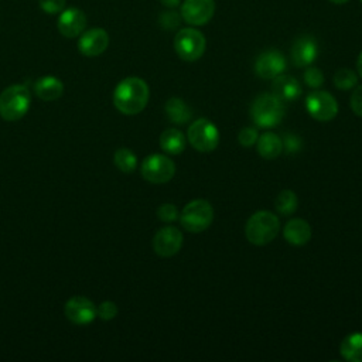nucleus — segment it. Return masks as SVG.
<instances>
[{"instance_id": "obj_19", "label": "nucleus", "mask_w": 362, "mask_h": 362, "mask_svg": "<svg viewBox=\"0 0 362 362\" xmlns=\"http://www.w3.org/2000/svg\"><path fill=\"white\" fill-rule=\"evenodd\" d=\"M34 92L40 99L45 102H52L62 96L64 83L57 76L45 75L34 82Z\"/></svg>"}, {"instance_id": "obj_22", "label": "nucleus", "mask_w": 362, "mask_h": 362, "mask_svg": "<svg viewBox=\"0 0 362 362\" xmlns=\"http://www.w3.org/2000/svg\"><path fill=\"white\" fill-rule=\"evenodd\" d=\"M187 137L178 129H165L160 136V147L168 154H181L185 150Z\"/></svg>"}, {"instance_id": "obj_29", "label": "nucleus", "mask_w": 362, "mask_h": 362, "mask_svg": "<svg viewBox=\"0 0 362 362\" xmlns=\"http://www.w3.org/2000/svg\"><path fill=\"white\" fill-rule=\"evenodd\" d=\"M117 315V305L113 301H103L96 307V317L103 321H110Z\"/></svg>"}, {"instance_id": "obj_33", "label": "nucleus", "mask_w": 362, "mask_h": 362, "mask_svg": "<svg viewBox=\"0 0 362 362\" xmlns=\"http://www.w3.org/2000/svg\"><path fill=\"white\" fill-rule=\"evenodd\" d=\"M40 8L47 14H57L65 8V0H38Z\"/></svg>"}, {"instance_id": "obj_16", "label": "nucleus", "mask_w": 362, "mask_h": 362, "mask_svg": "<svg viewBox=\"0 0 362 362\" xmlns=\"http://www.w3.org/2000/svg\"><path fill=\"white\" fill-rule=\"evenodd\" d=\"M291 62L298 68L310 66L317 55H318V45L313 35H300L296 38L291 47Z\"/></svg>"}, {"instance_id": "obj_18", "label": "nucleus", "mask_w": 362, "mask_h": 362, "mask_svg": "<svg viewBox=\"0 0 362 362\" xmlns=\"http://www.w3.org/2000/svg\"><path fill=\"white\" fill-rule=\"evenodd\" d=\"M272 89H273L272 93H274L283 102L296 100L301 95V85L291 75H279L273 78Z\"/></svg>"}, {"instance_id": "obj_9", "label": "nucleus", "mask_w": 362, "mask_h": 362, "mask_svg": "<svg viewBox=\"0 0 362 362\" xmlns=\"http://www.w3.org/2000/svg\"><path fill=\"white\" fill-rule=\"evenodd\" d=\"M305 107L311 117L320 122H329L338 113L337 99L327 90H313L307 95Z\"/></svg>"}, {"instance_id": "obj_3", "label": "nucleus", "mask_w": 362, "mask_h": 362, "mask_svg": "<svg viewBox=\"0 0 362 362\" xmlns=\"http://www.w3.org/2000/svg\"><path fill=\"white\" fill-rule=\"evenodd\" d=\"M250 117L259 127L272 129L283 120L284 103L274 93H262L250 106Z\"/></svg>"}, {"instance_id": "obj_4", "label": "nucleus", "mask_w": 362, "mask_h": 362, "mask_svg": "<svg viewBox=\"0 0 362 362\" xmlns=\"http://www.w3.org/2000/svg\"><path fill=\"white\" fill-rule=\"evenodd\" d=\"M31 105V95L25 85H10L0 93V116L16 122L25 116Z\"/></svg>"}, {"instance_id": "obj_31", "label": "nucleus", "mask_w": 362, "mask_h": 362, "mask_svg": "<svg viewBox=\"0 0 362 362\" xmlns=\"http://www.w3.org/2000/svg\"><path fill=\"white\" fill-rule=\"evenodd\" d=\"M257 139H259L257 130L255 127H250V126L243 127L238 134V141L243 147H252L257 141Z\"/></svg>"}, {"instance_id": "obj_38", "label": "nucleus", "mask_w": 362, "mask_h": 362, "mask_svg": "<svg viewBox=\"0 0 362 362\" xmlns=\"http://www.w3.org/2000/svg\"><path fill=\"white\" fill-rule=\"evenodd\" d=\"M361 1H362V0H361Z\"/></svg>"}, {"instance_id": "obj_13", "label": "nucleus", "mask_w": 362, "mask_h": 362, "mask_svg": "<svg viewBox=\"0 0 362 362\" xmlns=\"http://www.w3.org/2000/svg\"><path fill=\"white\" fill-rule=\"evenodd\" d=\"M64 313H65V317L71 322L78 324V325L89 324L96 318L95 304L83 296H75V297L69 298L65 303Z\"/></svg>"}, {"instance_id": "obj_24", "label": "nucleus", "mask_w": 362, "mask_h": 362, "mask_svg": "<svg viewBox=\"0 0 362 362\" xmlns=\"http://www.w3.org/2000/svg\"><path fill=\"white\" fill-rule=\"evenodd\" d=\"M113 163L122 173L130 174L137 167V157L132 150L126 147H120L113 154Z\"/></svg>"}, {"instance_id": "obj_26", "label": "nucleus", "mask_w": 362, "mask_h": 362, "mask_svg": "<svg viewBox=\"0 0 362 362\" xmlns=\"http://www.w3.org/2000/svg\"><path fill=\"white\" fill-rule=\"evenodd\" d=\"M335 88H338L339 90H349L354 89L358 83V75L355 71L348 69V68H339L335 74H334V79H332Z\"/></svg>"}, {"instance_id": "obj_25", "label": "nucleus", "mask_w": 362, "mask_h": 362, "mask_svg": "<svg viewBox=\"0 0 362 362\" xmlns=\"http://www.w3.org/2000/svg\"><path fill=\"white\" fill-rule=\"evenodd\" d=\"M274 205L280 215L287 216V215H291L296 212V209L298 206V199H297V195L291 189H283L277 195Z\"/></svg>"}, {"instance_id": "obj_37", "label": "nucleus", "mask_w": 362, "mask_h": 362, "mask_svg": "<svg viewBox=\"0 0 362 362\" xmlns=\"http://www.w3.org/2000/svg\"><path fill=\"white\" fill-rule=\"evenodd\" d=\"M331 3H334V4H344V3H346V1H349V0H329Z\"/></svg>"}, {"instance_id": "obj_21", "label": "nucleus", "mask_w": 362, "mask_h": 362, "mask_svg": "<svg viewBox=\"0 0 362 362\" xmlns=\"http://www.w3.org/2000/svg\"><path fill=\"white\" fill-rule=\"evenodd\" d=\"M165 115L171 123L185 124L192 117L191 107L181 98H170L164 106Z\"/></svg>"}, {"instance_id": "obj_32", "label": "nucleus", "mask_w": 362, "mask_h": 362, "mask_svg": "<svg viewBox=\"0 0 362 362\" xmlns=\"http://www.w3.org/2000/svg\"><path fill=\"white\" fill-rule=\"evenodd\" d=\"M157 216L163 222H173L178 219L180 212L174 204H163L157 209Z\"/></svg>"}, {"instance_id": "obj_20", "label": "nucleus", "mask_w": 362, "mask_h": 362, "mask_svg": "<svg viewBox=\"0 0 362 362\" xmlns=\"http://www.w3.org/2000/svg\"><path fill=\"white\" fill-rule=\"evenodd\" d=\"M256 146H257L259 154L266 160H274L283 151L281 139L272 132H266V133L260 134L256 141Z\"/></svg>"}, {"instance_id": "obj_23", "label": "nucleus", "mask_w": 362, "mask_h": 362, "mask_svg": "<svg viewBox=\"0 0 362 362\" xmlns=\"http://www.w3.org/2000/svg\"><path fill=\"white\" fill-rule=\"evenodd\" d=\"M339 352L348 362H362V332L346 335L341 342Z\"/></svg>"}, {"instance_id": "obj_10", "label": "nucleus", "mask_w": 362, "mask_h": 362, "mask_svg": "<svg viewBox=\"0 0 362 362\" xmlns=\"http://www.w3.org/2000/svg\"><path fill=\"white\" fill-rule=\"evenodd\" d=\"M215 13L214 0H184L181 4V17L189 25L206 24Z\"/></svg>"}, {"instance_id": "obj_15", "label": "nucleus", "mask_w": 362, "mask_h": 362, "mask_svg": "<svg viewBox=\"0 0 362 362\" xmlns=\"http://www.w3.org/2000/svg\"><path fill=\"white\" fill-rule=\"evenodd\" d=\"M107 45L109 34L99 27L85 30L78 40V49L85 57H98L106 51Z\"/></svg>"}, {"instance_id": "obj_28", "label": "nucleus", "mask_w": 362, "mask_h": 362, "mask_svg": "<svg viewBox=\"0 0 362 362\" xmlns=\"http://www.w3.org/2000/svg\"><path fill=\"white\" fill-rule=\"evenodd\" d=\"M304 82L310 86V88H314V89H318L322 83H324V74L320 68L317 66H307V69L304 71Z\"/></svg>"}, {"instance_id": "obj_36", "label": "nucleus", "mask_w": 362, "mask_h": 362, "mask_svg": "<svg viewBox=\"0 0 362 362\" xmlns=\"http://www.w3.org/2000/svg\"><path fill=\"white\" fill-rule=\"evenodd\" d=\"M356 69H358L359 76L362 78V51H361V54H359V57H358V61H356Z\"/></svg>"}, {"instance_id": "obj_11", "label": "nucleus", "mask_w": 362, "mask_h": 362, "mask_svg": "<svg viewBox=\"0 0 362 362\" xmlns=\"http://www.w3.org/2000/svg\"><path fill=\"white\" fill-rule=\"evenodd\" d=\"M182 233L175 226H164L157 230L153 238V249L160 257H171L177 255L182 246Z\"/></svg>"}, {"instance_id": "obj_6", "label": "nucleus", "mask_w": 362, "mask_h": 362, "mask_svg": "<svg viewBox=\"0 0 362 362\" xmlns=\"http://www.w3.org/2000/svg\"><path fill=\"white\" fill-rule=\"evenodd\" d=\"M206 47V40L204 34L192 27L181 28L174 37V49L177 55L187 62H194L199 59Z\"/></svg>"}, {"instance_id": "obj_34", "label": "nucleus", "mask_w": 362, "mask_h": 362, "mask_svg": "<svg viewBox=\"0 0 362 362\" xmlns=\"http://www.w3.org/2000/svg\"><path fill=\"white\" fill-rule=\"evenodd\" d=\"M351 109L356 116L362 117V85L356 86L351 95Z\"/></svg>"}, {"instance_id": "obj_7", "label": "nucleus", "mask_w": 362, "mask_h": 362, "mask_svg": "<svg viewBox=\"0 0 362 362\" xmlns=\"http://www.w3.org/2000/svg\"><path fill=\"white\" fill-rule=\"evenodd\" d=\"M187 140L195 150L209 153L219 144V130L211 120L201 117L189 124L187 130Z\"/></svg>"}, {"instance_id": "obj_27", "label": "nucleus", "mask_w": 362, "mask_h": 362, "mask_svg": "<svg viewBox=\"0 0 362 362\" xmlns=\"http://www.w3.org/2000/svg\"><path fill=\"white\" fill-rule=\"evenodd\" d=\"M181 21H182L181 14L173 8L161 13L158 17V23L164 30H175L180 27Z\"/></svg>"}, {"instance_id": "obj_17", "label": "nucleus", "mask_w": 362, "mask_h": 362, "mask_svg": "<svg viewBox=\"0 0 362 362\" xmlns=\"http://www.w3.org/2000/svg\"><path fill=\"white\" fill-rule=\"evenodd\" d=\"M283 236L288 243L303 246L311 239V226L305 219L293 218L284 225Z\"/></svg>"}, {"instance_id": "obj_1", "label": "nucleus", "mask_w": 362, "mask_h": 362, "mask_svg": "<svg viewBox=\"0 0 362 362\" xmlns=\"http://www.w3.org/2000/svg\"><path fill=\"white\" fill-rule=\"evenodd\" d=\"M150 98L148 85L139 76L124 78L113 92V105L123 115L140 113Z\"/></svg>"}, {"instance_id": "obj_30", "label": "nucleus", "mask_w": 362, "mask_h": 362, "mask_svg": "<svg viewBox=\"0 0 362 362\" xmlns=\"http://www.w3.org/2000/svg\"><path fill=\"white\" fill-rule=\"evenodd\" d=\"M283 141V150L287 153V154H293V153H297L301 150L303 147V140L301 137H298L297 134L294 133H287L284 134V137L281 139Z\"/></svg>"}, {"instance_id": "obj_5", "label": "nucleus", "mask_w": 362, "mask_h": 362, "mask_svg": "<svg viewBox=\"0 0 362 362\" xmlns=\"http://www.w3.org/2000/svg\"><path fill=\"white\" fill-rule=\"evenodd\" d=\"M178 218L185 230L199 233L211 226L214 221V208L206 199H192L182 208Z\"/></svg>"}, {"instance_id": "obj_2", "label": "nucleus", "mask_w": 362, "mask_h": 362, "mask_svg": "<svg viewBox=\"0 0 362 362\" xmlns=\"http://www.w3.org/2000/svg\"><path fill=\"white\" fill-rule=\"evenodd\" d=\"M280 221L276 214L270 211H257L246 222L245 235L246 239L256 246L270 243L279 233Z\"/></svg>"}, {"instance_id": "obj_35", "label": "nucleus", "mask_w": 362, "mask_h": 362, "mask_svg": "<svg viewBox=\"0 0 362 362\" xmlns=\"http://www.w3.org/2000/svg\"><path fill=\"white\" fill-rule=\"evenodd\" d=\"M163 6H165L167 8H175L180 6L181 0H160Z\"/></svg>"}, {"instance_id": "obj_14", "label": "nucleus", "mask_w": 362, "mask_h": 362, "mask_svg": "<svg viewBox=\"0 0 362 362\" xmlns=\"http://www.w3.org/2000/svg\"><path fill=\"white\" fill-rule=\"evenodd\" d=\"M86 14L76 7L64 8L58 17L57 28L66 38L79 37L86 28Z\"/></svg>"}, {"instance_id": "obj_8", "label": "nucleus", "mask_w": 362, "mask_h": 362, "mask_svg": "<svg viewBox=\"0 0 362 362\" xmlns=\"http://www.w3.org/2000/svg\"><path fill=\"white\" fill-rule=\"evenodd\" d=\"M141 175L153 184L168 182L175 174V164L164 154H150L141 163Z\"/></svg>"}, {"instance_id": "obj_12", "label": "nucleus", "mask_w": 362, "mask_h": 362, "mask_svg": "<svg viewBox=\"0 0 362 362\" xmlns=\"http://www.w3.org/2000/svg\"><path fill=\"white\" fill-rule=\"evenodd\" d=\"M286 65V57L280 51L267 49L256 58L255 72L262 79H273L284 72Z\"/></svg>"}]
</instances>
